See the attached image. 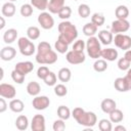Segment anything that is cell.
I'll use <instances>...</instances> for the list:
<instances>
[{"label": "cell", "mask_w": 131, "mask_h": 131, "mask_svg": "<svg viewBox=\"0 0 131 131\" xmlns=\"http://www.w3.org/2000/svg\"><path fill=\"white\" fill-rule=\"evenodd\" d=\"M35 58L40 64H52L57 60V54L51 49V45L48 42L42 41L38 44Z\"/></svg>", "instance_id": "cell-1"}, {"label": "cell", "mask_w": 131, "mask_h": 131, "mask_svg": "<svg viewBox=\"0 0 131 131\" xmlns=\"http://www.w3.org/2000/svg\"><path fill=\"white\" fill-rule=\"evenodd\" d=\"M72 116L78 124L85 127H93L97 122V117L93 112H85L82 107H75Z\"/></svg>", "instance_id": "cell-2"}, {"label": "cell", "mask_w": 131, "mask_h": 131, "mask_svg": "<svg viewBox=\"0 0 131 131\" xmlns=\"http://www.w3.org/2000/svg\"><path fill=\"white\" fill-rule=\"evenodd\" d=\"M58 32H59L58 38L61 39L62 41L67 42L68 44H71L78 37L77 28L71 21H68V20L61 21L58 25Z\"/></svg>", "instance_id": "cell-3"}, {"label": "cell", "mask_w": 131, "mask_h": 131, "mask_svg": "<svg viewBox=\"0 0 131 131\" xmlns=\"http://www.w3.org/2000/svg\"><path fill=\"white\" fill-rule=\"evenodd\" d=\"M98 40H99L98 38L92 36V37H88V40L86 42L87 53L91 58L94 59H97L101 55V47Z\"/></svg>", "instance_id": "cell-4"}, {"label": "cell", "mask_w": 131, "mask_h": 131, "mask_svg": "<svg viewBox=\"0 0 131 131\" xmlns=\"http://www.w3.org/2000/svg\"><path fill=\"white\" fill-rule=\"evenodd\" d=\"M17 45H18L20 53L25 56L33 55L35 50H36L34 43L32 41H30V39L27 38V37H20L17 41Z\"/></svg>", "instance_id": "cell-5"}, {"label": "cell", "mask_w": 131, "mask_h": 131, "mask_svg": "<svg viewBox=\"0 0 131 131\" xmlns=\"http://www.w3.org/2000/svg\"><path fill=\"white\" fill-rule=\"evenodd\" d=\"M115 42V45L122 49V50H128L131 48V37L128 36V35H125V34H116L114 40Z\"/></svg>", "instance_id": "cell-6"}, {"label": "cell", "mask_w": 131, "mask_h": 131, "mask_svg": "<svg viewBox=\"0 0 131 131\" xmlns=\"http://www.w3.org/2000/svg\"><path fill=\"white\" fill-rule=\"evenodd\" d=\"M130 29V23L127 19H116L112 23V28L111 32L115 34H121L125 33Z\"/></svg>", "instance_id": "cell-7"}, {"label": "cell", "mask_w": 131, "mask_h": 131, "mask_svg": "<svg viewBox=\"0 0 131 131\" xmlns=\"http://www.w3.org/2000/svg\"><path fill=\"white\" fill-rule=\"evenodd\" d=\"M38 23L44 30H49L54 26V19L49 12L43 11L38 15Z\"/></svg>", "instance_id": "cell-8"}, {"label": "cell", "mask_w": 131, "mask_h": 131, "mask_svg": "<svg viewBox=\"0 0 131 131\" xmlns=\"http://www.w3.org/2000/svg\"><path fill=\"white\" fill-rule=\"evenodd\" d=\"M85 58L86 57L84 52H79L75 50H71L66 54V59L71 64H80L85 61Z\"/></svg>", "instance_id": "cell-9"}, {"label": "cell", "mask_w": 131, "mask_h": 131, "mask_svg": "<svg viewBox=\"0 0 131 131\" xmlns=\"http://www.w3.org/2000/svg\"><path fill=\"white\" fill-rule=\"evenodd\" d=\"M50 104V100L47 96L45 95H41V96H36L35 98H33L32 101V105L35 110L37 111H43L46 110Z\"/></svg>", "instance_id": "cell-10"}, {"label": "cell", "mask_w": 131, "mask_h": 131, "mask_svg": "<svg viewBox=\"0 0 131 131\" xmlns=\"http://www.w3.org/2000/svg\"><path fill=\"white\" fill-rule=\"evenodd\" d=\"M0 95L4 98H14L16 95V90L11 84L2 83L0 84Z\"/></svg>", "instance_id": "cell-11"}, {"label": "cell", "mask_w": 131, "mask_h": 131, "mask_svg": "<svg viewBox=\"0 0 131 131\" xmlns=\"http://www.w3.org/2000/svg\"><path fill=\"white\" fill-rule=\"evenodd\" d=\"M33 131H45V118L42 115H35L31 122Z\"/></svg>", "instance_id": "cell-12"}, {"label": "cell", "mask_w": 131, "mask_h": 131, "mask_svg": "<svg viewBox=\"0 0 131 131\" xmlns=\"http://www.w3.org/2000/svg\"><path fill=\"white\" fill-rule=\"evenodd\" d=\"M14 70L26 76L27 74L31 73L34 70V64L31 61H20V62H17L15 64Z\"/></svg>", "instance_id": "cell-13"}, {"label": "cell", "mask_w": 131, "mask_h": 131, "mask_svg": "<svg viewBox=\"0 0 131 131\" xmlns=\"http://www.w3.org/2000/svg\"><path fill=\"white\" fill-rule=\"evenodd\" d=\"M15 54H16V50L11 46L3 47L0 51V57L4 61H8V60L13 59L15 57Z\"/></svg>", "instance_id": "cell-14"}, {"label": "cell", "mask_w": 131, "mask_h": 131, "mask_svg": "<svg viewBox=\"0 0 131 131\" xmlns=\"http://www.w3.org/2000/svg\"><path fill=\"white\" fill-rule=\"evenodd\" d=\"M100 107H101V110H102L103 113L110 114V113H112L114 110L117 108V103H116V101H115L114 99H112V98H105V99H103V100L101 101Z\"/></svg>", "instance_id": "cell-15"}, {"label": "cell", "mask_w": 131, "mask_h": 131, "mask_svg": "<svg viewBox=\"0 0 131 131\" xmlns=\"http://www.w3.org/2000/svg\"><path fill=\"white\" fill-rule=\"evenodd\" d=\"M100 57H102L105 60L108 61H114L118 58V51L115 48H105V49H101V55Z\"/></svg>", "instance_id": "cell-16"}, {"label": "cell", "mask_w": 131, "mask_h": 131, "mask_svg": "<svg viewBox=\"0 0 131 131\" xmlns=\"http://www.w3.org/2000/svg\"><path fill=\"white\" fill-rule=\"evenodd\" d=\"M98 39L103 45H110L114 40L113 33L106 30H101L98 32Z\"/></svg>", "instance_id": "cell-17"}, {"label": "cell", "mask_w": 131, "mask_h": 131, "mask_svg": "<svg viewBox=\"0 0 131 131\" xmlns=\"http://www.w3.org/2000/svg\"><path fill=\"white\" fill-rule=\"evenodd\" d=\"M64 6V0H50L47 9L50 13H58L59 10Z\"/></svg>", "instance_id": "cell-18"}, {"label": "cell", "mask_w": 131, "mask_h": 131, "mask_svg": "<svg viewBox=\"0 0 131 131\" xmlns=\"http://www.w3.org/2000/svg\"><path fill=\"white\" fill-rule=\"evenodd\" d=\"M1 12H2L3 16L11 17L15 13V5L12 2H6L3 4L2 8H1Z\"/></svg>", "instance_id": "cell-19"}, {"label": "cell", "mask_w": 131, "mask_h": 131, "mask_svg": "<svg viewBox=\"0 0 131 131\" xmlns=\"http://www.w3.org/2000/svg\"><path fill=\"white\" fill-rule=\"evenodd\" d=\"M17 38V31L15 29H8L3 34V40L6 44L13 43Z\"/></svg>", "instance_id": "cell-20"}, {"label": "cell", "mask_w": 131, "mask_h": 131, "mask_svg": "<svg viewBox=\"0 0 131 131\" xmlns=\"http://www.w3.org/2000/svg\"><path fill=\"white\" fill-rule=\"evenodd\" d=\"M114 87L116 90H118L119 92H127L129 91V88H128V85H127V82L125 80V78H117L114 82Z\"/></svg>", "instance_id": "cell-21"}, {"label": "cell", "mask_w": 131, "mask_h": 131, "mask_svg": "<svg viewBox=\"0 0 131 131\" xmlns=\"http://www.w3.org/2000/svg\"><path fill=\"white\" fill-rule=\"evenodd\" d=\"M115 15L118 19H127L129 16V9L126 5H119L115 10Z\"/></svg>", "instance_id": "cell-22"}, {"label": "cell", "mask_w": 131, "mask_h": 131, "mask_svg": "<svg viewBox=\"0 0 131 131\" xmlns=\"http://www.w3.org/2000/svg\"><path fill=\"white\" fill-rule=\"evenodd\" d=\"M41 91V87L39 85L38 82H35V81H32L30 83H28L27 85V92L28 94L32 95V96H37Z\"/></svg>", "instance_id": "cell-23"}, {"label": "cell", "mask_w": 131, "mask_h": 131, "mask_svg": "<svg viewBox=\"0 0 131 131\" xmlns=\"http://www.w3.org/2000/svg\"><path fill=\"white\" fill-rule=\"evenodd\" d=\"M97 26H95L93 23H87L83 27V33L87 37H92L97 33Z\"/></svg>", "instance_id": "cell-24"}, {"label": "cell", "mask_w": 131, "mask_h": 131, "mask_svg": "<svg viewBox=\"0 0 131 131\" xmlns=\"http://www.w3.org/2000/svg\"><path fill=\"white\" fill-rule=\"evenodd\" d=\"M57 77L59 79V81L63 82V83H67L71 80V77H72V73H71V70L69 68H62L58 71V74H57Z\"/></svg>", "instance_id": "cell-25"}, {"label": "cell", "mask_w": 131, "mask_h": 131, "mask_svg": "<svg viewBox=\"0 0 131 131\" xmlns=\"http://www.w3.org/2000/svg\"><path fill=\"white\" fill-rule=\"evenodd\" d=\"M24 102L20 99H12L9 102V108L13 112V113H21L24 111Z\"/></svg>", "instance_id": "cell-26"}, {"label": "cell", "mask_w": 131, "mask_h": 131, "mask_svg": "<svg viewBox=\"0 0 131 131\" xmlns=\"http://www.w3.org/2000/svg\"><path fill=\"white\" fill-rule=\"evenodd\" d=\"M15 126L18 130H27L28 129V126H29V120L26 116L24 115H20L16 118L15 120Z\"/></svg>", "instance_id": "cell-27"}, {"label": "cell", "mask_w": 131, "mask_h": 131, "mask_svg": "<svg viewBox=\"0 0 131 131\" xmlns=\"http://www.w3.org/2000/svg\"><path fill=\"white\" fill-rule=\"evenodd\" d=\"M110 115V120L112 121V123H120L123 121L124 119V115H123V112L121 110H114L112 113L108 114Z\"/></svg>", "instance_id": "cell-28"}, {"label": "cell", "mask_w": 131, "mask_h": 131, "mask_svg": "<svg viewBox=\"0 0 131 131\" xmlns=\"http://www.w3.org/2000/svg\"><path fill=\"white\" fill-rule=\"evenodd\" d=\"M27 36H28V38L30 40H37L40 37V30H39V28H37L35 26L29 27L28 30H27Z\"/></svg>", "instance_id": "cell-29"}, {"label": "cell", "mask_w": 131, "mask_h": 131, "mask_svg": "<svg viewBox=\"0 0 131 131\" xmlns=\"http://www.w3.org/2000/svg\"><path fill=\"white\" fill-rule=\"evenodd\" d=\"M57 116L59 117V119L62 120H68L71 117V111L68 106L66 105H60L57 108Z\"/></svg>", "instance_id": "cell-30"}, {"label": "cell", "mask_w": 131, "mask_h": 131, "mask_svg": "<svg viewBox=\"0 0 131 131\" xmlns=\"http://www.w3.org/2000/svg\"><path fill=\"white\" fill-rule=\"evenodd\" d=\"M54 47H55V49H56L57 52H59V53L62 54V53H66V52L68 51L69 44H68L67 42L62 41L61 39L57 38V40H56V42H55V44H54Z\"/></svg>", "instance_id": "cell-31"}, {"label": "cell", "mask_w": 131, "mask_h": 131, "mask_svg": "<svg viewBox=\"0 0 131 131\" xmlns=\"http://www.w3.org/2000/svg\"><path fill=\"white\" fill-rule=\"evenodd\" d=\"M93 69L95 72L97 73H102L107 69V63L105 61V59H98L93 63Z\"/></svg>", "instance_id": "cell-32"}, {"label": "cell", "mask_w": 131, "mask_h": 131, "mask_svg": "<svg viewBox=\"0 0 131 131\" xmlns=\"http://www.w3.org/2000/svg\"><path fill=\"white\" fill-rule=\"evenodd\" d=\"M104 21H105V18H104V16H103L102 13L95 12V13H93L92 16H91V23H93V24H94L95 26H97V27L102 26V25L104 24Z\"/></svg>", "instance_id": "cell-33"}, {"label": "cell", "mask_w": 131, "mask_h": 131, "mask_svg": "<svg viewBox=\"0 0 131 131\" xmlns=\"http://www.w3.org/2000/svg\"><path fill=\"white\" fill-rule=\"evenodd\" d=\"M98 128L100 131H111L113 129L112 121L107 119H101L98 122Z\"/></svg>", "instance_id": "cell-34"}, {"label": "cell", "mask_w": 131, "mask_h": 131, "mask_svg": "<svg viewBox=\"0 0 131 131\" xmlns=\"http://www.w3.org/2000/svg\"><path fill=\"white\" fill-rule=\"evenodd\" d=\"M48 3H49L48 0H31V4L35 8H37L39 10H42V11L47 9Z\"/></svg>", "instance_id": "cell-35"}, {"label": "cell", "mask_w": 131, "mask_h": 131, "mask_svg": "<svg viewBox=\"0 0 131 131\" xmlns=\"http://www.w3.org/2000/svg\"><path fill=\"white\" fill-rule=\"evenodd\" d=\"M19 12H20V14H21L23 16H25V17L31 16L32 13H33V5H32V4H28V3L23 4L21 7H20Z\"/></svg>", "instance_id": "cell-36"}, {"label": "cell", "mask_w": 131, "mask_h": 131, "mask_svg": "<svg viewBox=\"0 0 131 131\" xmlns=\"http://www.w3.org/2000/svg\"><path fill=\"white\" fill-rule=\"evenodd\" d=\"M78 13L82 18H86L90 15V7L87 4H80L78 7Z\"/></svg>", "instance_id": "cell-37"}, {"label": "cell", "mask_w": 131, "mask_h": 131, "mask_svg": "<svg viewBox=\"0 0 131 131\" xmlns=\"http://www.w3.org/2000/svg\"><path fill=\"white\" fill-rule=\"evenodd\" d=\"M56 80H57L56 75H55L53 72H51V71H50V72L47 74V76L43 79L44 83H45L47 86H53V85H55Z\"/></svg>", "instance_id": "cell-38"}, {"label": "cell", "mask_w": 131, "mask_h": 131, "mask_svg": "<svg viewBox=\"0 0 131 131\" xmlns=\"http://www.w3.org/2000/svg\"><path fill=\"white\" fill-rule=\"evenodd\" d=\"M57 14H58V17L59 18H61V19H68V18H70L71 14H72V9H71L70 6H63L59 10V12Z\"/></svg>", "instance_id": "cell-39"}, {"label": "cell", "mask_w": 131, "mask_h": 131, "mask_svg": "<svg viewBox=\"0 0 131 131\" xmlns=\"http://www.w3.org/2000/svg\"><path fill=\"white\" fill-rule=\"evenodd\" d=\"M54 93H55V95H57L59 97H62V96L67 95L68 89H67V87L63 84H57L54 87Z\"/></svg>", "instance_id": "cell-40"}, {"label": "cell", "mask_w": 131, "mask_h": 131, "mask_svg": "<svg viewBox=\"0 0 131 131\" xmlns=\"http://www.w3.org/2000/svg\"><path fill=\"white\" fill-rule=\"evenodd\" d=\"M11 78H12V80H13L15 83H17V84H23L24 81H25V75L18 73V72L15 71V70H13V71L11 72Z\"/></svg>", "instance_id": "cell-41"}, {"label": "cell", "mask_w": 131, "mask_h": 131, "mask_svg": "<svg viewBox=\"0 0 131 131\" xmlns=\"http://www.w3.org/2000/svg\"><path fill=\"white\" fill-rule=\"evenodd\" d=\"M130 61L125 58V57H121L119 60H118V68L121 70V71H127L129 68H130Z\"/></svg>", "instance_id": "cell-42"}, {"label": "cell", "mask_w": 131, "mask_h": 131, "mask_svg": "<svg viewBox=\"0 0 131 131\" xmlns=\"http://www.w3.org/2000/svg\"><path fill=\"white\" fill-rule=\"evenodd\" d=\"M52 128H53V130H54V131H63V130L66 129L64 120H62V119H59V120H56V121H54Z\"/></svg>", "instance_id": "cell-43"}, {"label": "cell", "mask_w": 131, "mask_h": 131, "mask_svg": "<svg viewBox=\"0 0 131 131\" xmlns=\"http://www.w3.org/2000/svg\"><path fill=\"white\" fill-rule=\"evenodd\" d=\"M85 47H86V43L83 40H77L73 45V50L79 51V52H83Z\"/></svg>", "instance_id": "cell-44"}, {"label": "cell", "mask_w": 131, "mask_h": 131, "mask_svg": "<svg viewBox=\"0 0 131 131\" xmlns=\"http://www.w3.org/2000/svg\"><path fill=\"white\" fill-rule=\"evenodd\" d=\"M50 71H49V69L46 67V66H41L38 70H37V77L39 78V79H44L46 76H47V74L49 73Z\"/></svg>", "instance_id": "cell-45"}, {"label": "cell", "mask_w": 131, "mask_h": 131, "mask_svg": "<svg viewBox=\"0 0 131 131\" xmlns=\"http://www.w3.org/2000/svg\"><path fill=\"white\" fill-rule=\"evenodd\" d=\"M7 108V103L4 99V97L0 98V113H4Z\"/></svg>", "instance_id": "cell-46"}, {"label": "cell", "mask_w": 131, "mask_h": 131, "mask_svg": "<svg viewBox=\"0 0 131 131\" xmlns=\"http://www.w3.org/2000/svg\"><path fill=\"white\" fill-rule=\"evenodd\" d=\"M124 57H125V58H127V59L131 62V49L126 50V52H125V54H124Z\"/></svg>", "instance_id": "cell-47"}, {"label": "cell", "mask_w": 131, "mask_h": 131, "mask_svg": "<svg viewBox=\"0 0 131 131\" xmlns=\"http://www.w3.org/2000/svg\"><path fill=\"white\" fill-rule=\"evenodd\" d=\"M126 131V128L124 127V126H122V125H118V126H116L115 127V131Z\"/></svg>", "instance_id": "cell-48"}, {"label": "cell", "mask_w": 131, "mask_h": 131, "mask_svg": "<svg viewBox=\"0 0 131 131\" xmlns=\"http://www.w3.org/2000/svg\"><path fill=\"white\" fill-rule=\"evenodd\" d=\"M0 20H1V25H0V30H2L4 27H5V20H4V17L1 16L0 17Z\"/></svg>", "instance_id": "cell-49"}, {"label": "cell", "mask_w": 131, "mask_h": 131, "mask_svg": "<svg viewBox=\"0 0 131 131\" xmlns=\"http://www.w3.org/2000/svg\"><path fill=\"white\" fill-rule=\"evenodd\" d=\"M127 76L131 78V68H129V69L127 70Z\"/></svg>", "instance_id": "cell-50"}, {"label": "cell", "mask_w": 131, "mask_h": 131, "mask_svg": "<svg viewBox=\"0 0 131 131\" xmlns=\"http://www.w3.org/2000/svg\"><path fill=\"white\" fill-rule=\"evenodd\" d=\"M10 2H13V1H16V0H9Z\"/></svg>", "instance_id": "cell-51"}, {"label": "cell", "mask_w": 131, "mask_h": 131, "mask_svg": "<svg viewBox=\"0 0 131 131\" xmlns=\"http://www.w3.org/2000/svg\"><path fill=\"white\" fill-rule=\"evenodd\" d=\"M75 1H78V0H75Z\"/></svg>", "instance_id": "cell-52"}]
</instances>
